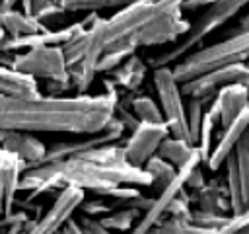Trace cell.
<instances>
[{"instance_id": "1", "label": "cell", "mask_w": 249, "mask_h": 234, "mask_svg": "<svg viewBox=\"0 0 249 234\" xmlns=\"http://www.w3.org/2000/svg\"><path fill=\"white\" fill-rule=\"evenodd\" d=\"M101 94L76 96H4L0 94V129L21 133L95 135L113 119L119 103L113 80H103Z\"/></svg>"}, {"instance_id": "13", "label": "cell", "mask_w": 249, "mask_h": 234, "mask_svg": "<svg viewBox=\"0 0 249 234\" xmlns=\"http://www.w3.org/2000/svg\"><path fill=\"white\" fill-rule=\"evenodd\" d=\"M249 109V88L243 84H230L220 88L208 103V113L224 129Z\"/></svg>"}, {"instance_id": "33", "label": "cell", "mask_w": 249, "mask_h": 234, "mask_svg": "<svg viewBox=\"0 0 249 234\" xmlns=\"http://www.w3.org/2000/svg\"><path fill=\"white\" fill-rule=\"evenodd\" d=\"M82 211H84V214H88V216L101 218V216H105V214H109V213L113 211V205L105 203L103 197H101V199H93V201H88V203L84 201V203H82Z\"/></svg>"}, {"instance_id": "22", "label": "cell", "mask_w": 249, "mask_h": 234, "mask_svg": "<svg viewBox=\"0 0 249 234\" xmlns=\"http://www.w3.org/2000/svg\"><path fill=\"white\" fill-rule=\"evenodd\" d=\"M130 111L138 117V121H146V123H165L163 121V113L160 103L148 96V94H134L128 101Z\"/></svg>"}, {"instance_id": "15", "label": "cell", "mask_w": 249, "mask_h": 234, "mask_svg": "<svg viewBox=\"0 0 249 234\" xmlns=\"http://www.w3.org/2000/svg\"><path fill=\"white\" fill-rule=\"evenodd\" d=\"M2 148L18 154L19 160L27 168L43 164L47 150H49V146H45V142H41L37 136H33L31 133H21V131H8V136Z\"/></svg>"}, {"instance_id": "29", "label": "cell", "mask_w": 249, "mask_h": 234, "mask_svg": "<svg viewBox=\"0 0 249 234\" xmlns=\"http://www.w3.org/2000/svg\"><path fill=\"white\" fill-rule=\"evenodd\" d=\"M216 121L212 119V115L208 113V109H206V113H204V121H202V127H200V133H198V138H196V148H198V152H200V158H202V164H206L208 162V158H210V154H212V133H214V129H216Z\"/></svg>"}, {"instance_id": "14", "label": "cell", "mask_w": 249, "mask_h": 234, "mask_svg": "<svg viewBox=\"0 0 249 234\" xmlns=\"http://www.w3.org/2000/svg\"><path fill=\"white\" fill-rule=\"evenodd\" d=\"M247 129H249V109L243 111L233 123H230L228 127L222 129V133L218 135V142H216V146L212 148V154H210V158H208V162H206V166H208L212 172L220 170V168L226 164V160L231 156V152L235 150L239 138L243 136V133H245Z\"/></svg>"}, {"instance_id": "43", "label": "cell", "mask_w": 249, "mask_h": 234, "mask_svg": "<svg viewBox=\"0 0 249 234\" xmlns=\"http://www.w3.org/2000/svg\"><path fill=\"white\" fill-rule=\"evenodd\" d=\"M6 136H8V131L0 129V148H2V144H4V140H6Z\"/></svg>"}, {"instance_id": "17", "label": "cell", "mask_w": 249, "mask_h": 234, "mask_svg": "<svg viewBox=\"0 0 249 234\" xmlns=\"http://www.w3.org/2000/svg\"><path fill=\"white\" fill-rule=\"evenodd\" d=\"M146 70H148V62H144L136 53L130 55L119 68H115L111 74V80L115 82V86L130 92V94H136L146 78Z\"/></svg>"}, {"instance_id": "24", "label": "cell", "mask_w": 249, "mask_h": 234, "mask_svg": "<svg viewBox=\"0 0 249 234\" xmlns=\"http://www.w3.org/2000/svg\"><path fill=\"white\" fill-rule=\"evenodd\" d=\"M142 216V211L140 209H134V207H121V209H113L109 214L101 216V224L107 226L109 230H119V232H126V230H132L138 220Z\"/></svg>"}, {"instance_id": "26", "label": "cell", "mask_w": 249, "mask_h": 234, "mask_svg": "<svg viewBox=\"0 0 249 234\" xmlns=\"http://www.w3.org/2000/svg\"><path fill=\"white\" fill-rule=\"evenodd\" d=\"M210 101L212 99H204V98H187V125H189V138L193 144H196V138L204 121V113Z\"/></svg>"}, {"instance_id": "27", "label": "cell", "mask_w": 249, "mask_h": 234, "mask_svg": "<svg viewBox=\"0 0 249 234\" xmlns=\"http://www.w3.org/2000/svg\"><path fill=\"white\" fill-rule=\"evenodd\" d=\"M148 234H228V232L218 230V228L196 226L193 222H175V220L165 218L160 224H156Z\"/></svg>"}, {"instance_id": "35", "label": "cell", "mask_w": 249, "mask_h": 234, "mask_svg": "<svg viewBox=\"0 0 249 234\" xmlns=\"http://www.w3.org/2000/svg\"><path fill=\"white\" fill-rule=\"evenodd\" d=\"M204 185H206V177H204V172H202V164H196V166L189 172L185 187L196 193V191H198V189H202Z\"/></svg>"}, {"instance_id": "4", "label": "cell", "mask_w": 249, "mask_h": 234, "mask_svg": "<svg viewBox=\"0 0 249 234\" xmlns=\"http://www.w3.org/2000/svg\"><path fill=\"white\" fill-rule=\"evenodd\" d=\"M249 60V29H239L224 41L200 47L171 64L175 78L185 84L196 76L230 64H245Z\"/></svg>"}, {"instance_id": "31", "label": "cell", "mask_w": 249, "mask_h": 234, "mask_svg": "<svg viewBox=\"0 0 249 234\" xmlns=\"http://www.w3.org/2000/svg\"><path fill=\"white\" fill-rule=\"evenodd\" d=\"M231 214H220V213H206V211H195L193 213V224L196 226H204V228H218V230H224L228 220H230Z\"/></svg>"}, {"instance_id": "19", "label": "cell", "mask_w": 249, "mask_h": 234, "mask_svg": "<svg viewBox=\"0 0 249 234\" xmlns=\"http://www.w3.org/2000/svg\"><path fill=\"white\" fill-rule=\"evenodd\" d=\"M2 27L6 31V37H23V35H33L49 29L37 20V16L27 14L23 10H16V8L2 12Z\"/></svg>"}, {"instance_id": "30", "label": "cell", "mask_w": 249, "mask_h": 234, "mask_svg": "<svg viewBox=\"0 0 249 234\" xmlns=\"http://www.w3.org/2000/svg\"><path fill=\"white\" fill-rule=\"evenodd\" d=\"M66 10L62 8V0H33V16L45 25V21L58 20L64 16Z\"/></svg>"}, {"instance_id": "23", "label": "cell", "mask_w": 249, "mask_h": 234, "mask_svg": "<svg viewBox=\"0 0 249 234\" xmlns=\"http://www.w3.org/2000/svg\"><path fill=\"white\" fill-rule=\"evenodd\" d=\"M144 170L150 174V177H152V185L150 187H154L156 191H161L163 187H167L173 181V177L177 176V168L171 162H167L165 158H161L160 154L150 158L146 162Z\"/></svg>"}, {"instance_id": "32", "label": "cell", "mask_w": 249, "mask_h": 234, "mask_svg": "<svg viewBox=\"0 0 249 234\" xmlns=\"http://www.w3.org/2000/svg\"><path fill=\"white\" fill-rule=\"evenodd\" d=\"M193 213H195V211H191V199L181 193V195L173 201L167 218H169V220H175V222H191V220H193Z\"/></svg>"}, {"instance_id": "42", "label": "cell", "mask_w": 249, "mask_h": 234, "mask_svg": "<svg viewBox=\"0 0 249 234\" xmlns=\"http://www.w3.org/2000/svg\"><path fill=\"white\" fill-rule=\"evenodd\" d=\"M6 37V31H4V27H2V6H0V41Z\"/></svg>"}, {"instance_id": "11", "label": "cell", "mask_w": 249, "mask_h": 234, "mask_svg": "<svg viewBox=\"0 0 249 234\" xmlns=\"http://www.w3.org/2000/svg\"><path fill=\"white\" fill-rule=\"evenodd\" d=\"M169 136V129L165 123H146L140 121L128 135L124 144V156L126 162L144 168L150 158H154L161 146V142Z\"/></svg>"}, {"instance_id": "38", "label": "cell", "mask_w": 249, "mask_h": 234, "mask_svg": "<svg viewBox=\"0 0 249 234\" xmlns=\"http://www.w3.org/2000/svg\"><path fill=\"white\" fill-rule=\"evenodd\" d=\"M60 234H84V232H82V228H80V222L74 220V218H70V220L66 222V226L60 230Z\"/></svg>"}, {"instance_id": "28", "label": "cell", "mask_w": 249, "mask_h": 234, "mask_svg": "<svg viewBox=\"0 0 249 234\" xmlns=\"http://www.w3.org/2000/svg\"><path fill=\"white\" fill-rule=\"evenodd\" d=\"M134 0H62V8L66 12H88L95 14L105 8H124Z\"/></svg>"}, {"instance_id": "21", "label": "cell", "mask_w": 249, "mask_h": 234, "mask_svg": "<svg viewBox=\"0 0 249 234\" xmlns=\"http://www.w3.org/2000/svg\"><path fill=\"white\" fill-rule=\"evenodd\" d=\"M195 152H196V144H193V142L187 140V138L173 136V135H169V136L161 142V146H160V150H158V154H160L161 158H165L167 162H171L177 170H179L181 166H185V164L195 156Z\"/></svg>"}, {"instance_id": "5", "label": "cell", "mask_w": 249, "mask_h": 234, "mask_svg": "<svg viewBox=\"0 0 249 234\" xmlns=\"http://www.w3.org/2000/svg\"><path fill=\"white\" fill-rule=\"evenodd\" d=\"M249 6V0H214L189 27V31L173 45H169L165 51L154 55L148 58V64L152 68L156 66H171L177 60H181L185 55L195 51L210 33L220 29L224 23H228L231 18H235L243 8Z\"/></svg>"}, {"instance_id": "16", "label": "cell", "mask_w": 249, "mask_h": 234, "mask_svg": "<svg viewBox=\"0 0 249 234\" xmlns=\"http://www.w3.org/2000/svg\"><path fill=\"white\" fill-rule=\"evenodd\" d=\"M25 170H27V166L19 160L18 154H14L6 148H0V179H2L4 195H6V214L14 213L16 195L19 191L21 176H23Z\"/></svg>"}, {"instance_id": "10", "label": "cell", "mask_w": 249, "mask_h": 234, "mask_svg": "<svg viewBox=\"0 0 249 234\" xmlns=\"http://www.w3.org/2000/svg\"><path fill=\"white\" fill-rule=\"evenodd\" d=\"M86 201V191L80 187H64L58 191L51 207L37 218L29 220L25 226V234H60L72 214Z\"/></svg>"}, {"instance_id": "20", "label": "cell", "mask_w": 249, "mask_h": 234, "mask_svg": "<svg viewBox=\"0 0 249 234\" xmlns=\"http://www.w3.org/2000/svg\"><path fill=\"white\" fill-rule=\"evenodd\" d=\"M0 94L4 96H31L39 94L37 78L14 70L12 66H6L0 62Z\"/></svg>"}, {"instance_id": "25", "label": "cell", "mask_w": 249, "mask_h": 234, "mask_svg": "<svg viewBox=\"0 0 249 234\" xmlns=\"http://www.w3.org/2000/svg\"><path fill=\"white\" fill-rule=\"evenodd\" d=\"M231 156L235 160V170H237L239 183H241V189H243V199H245V205L249 209V129L239 138Z\"/></svg>"}, {"instance_id": "41", "label": "cell", "mask_w": 249, "mask_h": 234, "mask_svg": "<svg viewBox=\"0 0 249 234\" xmlns=\"http://www.w3.org/2000/svg\"><path fill=\"white\" fill-rule=\"evenodd\" d=\"M239 29H249V10L239 18V23H237V29L235 31H239Z\"/></svg>"}, {"instance_id": "7", "label": "cell", "mask_w": 249, "mask_h": 234, "mask_svg": "<svg viewBox=\"0 0 249 234\" xmlns=\"http://www.w3.org/2000/svg\"><path fill=\"white\" fill-rule=\"evenodd\" d=\"M12 55V53H10ZM6 66H12L14 70L25 72L33 78H41L54 84H64L72 88L66 57L60 45H41L33 47L21 53H14L6 62Z\"/></svg>"}, {"instance_id": "12", "label": "cell", "mask_w": 249, "mask_h": 234, "mask_svg": "<svg viewBox=\"0 0 249 234\" xmlns=\"http://www.w3.org/2000/svg\"><path fill=\"white\" fill-rule=\"evenodd\" d=\"M230 84H243L249 88V68L247 64H230V66H222L218 70L206 72L202 76H196L185 84H181L183 94L187 98H204V99H212L214 94Z\"/></svg>"}, {"instance_id": "6", "label": "cell", "mask_w": 249, "mask_h": 234, "mask_svg": "<svg viewBox=\"0 0 249 234\" xmlns=\"http://www.w3.org/2000/svg\"><path fill=\"white\" fill-rule=\"evenodd\" d=\"M181 4V0H134L121 8L105 21V49H121L134 55L138 49L132 45L136 33L146 27L161 10Z\"/></svg>"}, {"instance_id": "45", "label": "cell", "mask_w": 249, "mask_h": 234, "mask_svg": "<svg viewBox=\"0 0 249 234\" xmlns=\"http://www.w3.org/2000/svg\"><path fill=\"white\" fill-rule=\"evenodd\" d=\"M23 234H25V232H23Z\"/></svg>"}, {"instance_id": "39", "label": "cell", "mask_w": 249, "mask_h": 234, "mask_svg": "<svg viewBox=\"0 0 249 234\" xmlns=\"http://www.w3.org/2000/svg\"><path fill=\"white\" fill-rule=\"evenodd\" d=\"M18 4H21V0H0V6H2V12H8V10H14Z\"/></svg>"}, {"instance_id": "34", "label": "cell", "mask_w": 249, "mask_h": 234, "mask_svg": "<svg viewBox=\"0 0 249 234\" xmlns=\"http://www.w3.org/2000/svg\"><path fill=\"white\" fill-rule=\"evenodd\" d=\"M78 222H80V228H82L84 234H113V230H109L107 226H103L99 218L82 214V216L78 218Z\"/></svg>"}, {"instance_id": "9", "label": "cell", "mask_w": 249, "mask_h": 234, "mask_svg": "<svg viewBox=\"0 0 249 234\" xmlns=\"http://www.w3.org/2000/svg\"><path fill=\"white\" fill-rule=\"evenodd\" d=\"M196 164H202V158H200L198 148H196L195 156H193L185 166H181V168L177 170V176L173 177V181H171L167 187H163L161 191H158V193L154 195L152 205H150L148 211L140 216L138 224L130 230V234H148L156 224H160L161 220L167 218L173 201L185 191V183H187V176H189V172H191Z\"/></svg>"}, {"instance_id": "37", "label": "cell", "mask_w": 249, "mask_h": 234, "mask_svg": "<svg viewBox=\"0 0 249 234\" xmlns=\"http://www.w3.org/2000/svg\"><path fill=\"white\" fill-rule=\"evenodd\" d=\"M214 0H181L183 10H198V8H208Z\"/></svg>"}, {"instance_id": "8", "label": "cell", "mask_w": 249, "mask_h": 234, "mask_svg": "<svg viewBox=\"0 0 249 234\" xmlns=\"http://www.w3.org/2000/svg\"><path fill=\"white\" fill-rule=\"evenodd\" d=\"M152 82L158 94V103L163 113V121L169 129V135L189 138L187 125V96L183 94L181 82L175 78L171 66H156L152 70Z\"/></svg>"}, {"instance_id": "36", "label": "cell", "mask_w": 249, "mask_h": 234, "mask_svg": "<svg viewBox=\"0 0 249 234\" xmlns=\"http://www.w3.org/2000/svg\"><path fill=\"white\" fill-rule=\"evenodd\" d=\"M249 224V209H245L241 214H237V216H230V220H228V224H226V228H224V232H228V234H237L243 226H247Z\"/></svg>"}, {"instance_id": "18", "label": "cell", "mask_w": 249, "mask_h": 234, "mask_svg": "<svg viewBox=\"0 0 249 234\" xmlns=\"http://www.w3.org/2000/svg\"><path fill=\"white\" fill-rule=\"evenodd\" d=\"M196 205L198 211L206 213H220V214H231V205H230V193L226 181L220 183L218 179L206 181L202 189L196 191Z\"/></svg>"}, {"instance_id": "44", "label": "cell", "mask_w": 249, "mask_h": 234, "mask_svg": "<svg viewBox=\"0 0 249 234\" xmlns=\"http://www.w3.org/2000/svg\"><path fill=\"white\" fill-rule=\"evenodd\" d=\"M237 234H249V224H247V226H243V228H241Z\"/></svg>"}, {"instance_id": "2", "label": "cell", "mask_w": 249, "mask_h": 234, "mask_svg": "<svg viewBox=\"0 0 249 234\" xmlns=\"http://www.w3.org/2000/svg\"><path fill=\"white\" fill-rule=\"evenodd\" d=\"M134 185L146 187L152 185V177L144 168H136L128 162L124 164H97L80 156H72L58 162H45L33 168H27L21 176L19 191H27L29 199L39 197L41 193L80 187L84 191L99 193L103 189Z\"/></svg>"}, {"instance_id": "40", "label": "cell", "mask_w": 249, "mask_h": 234, "mask_svg": "<svg viewBox=\"0 0 249 234\" xmlns=\"http://www.w3.org/2000/svg\"><path fill=\"white\" fill-rule=\"evenodd\" d=\"M4 214H6V195H4V185H2V179H0V220H2Z\"/></svg>"}, {"instance_id": "3", "label": "cell", "mask_w": 249, "mask_h": 234, "mask_svg": "<svg viewBox=\"0 0 249 234\" xmlns=\"http://www.w3.org/2000/svg\"><path fill=\"white\" fill-rule=\"evenodd\" d=\"M105 21L107 18H95L91 25L78 31L70 41L62 45L68 74L76 94H88L95 74H99V62L105 53Z\"/></svg>"}]
</instances>
